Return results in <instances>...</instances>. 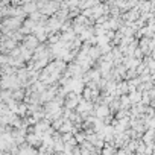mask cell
<instances>
[{
  "label": "cell",
  "mask_w": 155,
  "mask_h": 155,
  "mask_svg": "<svg viewBox=\"0 0 155 155\" xmlns=\"http://www.w3.org/2000/svg\"><path fill=\"white\" fill-rule=\"evenodd\" d=\"M79 101H81V96H78V94H74V93H67L65 94V97H64V104H65V110H74L76 107H78V104H79Z\"/></svg>",
  "instance_id": "obj_1"
},
{
  "label": "cell",
  "mask_w": 155,
  "mask_h": 155,
  "mask_svg": "<svg viewBox=\"0 0 155 155\" xmlns=\"http://www.w3.org/2000/svg\"><path fill=\"white\" fill-rule=\"evenodd\" d=\"M23 46L28 49V50H31V52H34L38 46H40V43H38V40L32 35V34H29V35H26V37H23Z\"/></svg>",
  "instance_id": "obj_2"
},
{
  "label": "cell",
  "mask_w": 155,
  "mask_h": 155,
  "mask_svg": "<svg viewBox=\"0 0 155 155\" xmlns=\"http://www.w3.org/2000/svg\"><path fill=\"white\" fill-rule=\"evenodd\" d=\"M12 101L18 102V101H23L25 99V90L23 88H17V90H12V96H11Z\"/></svg>",
  "instance_id": "obj_3"
},
{
  "label": "cell",
  "mask_w": 155,
  "mask_h": 155,
  "mask_svg": "<svg viewBox=\"0 0 155 155\" xmlns=\"http://www.w3.org/2000/svg\"><path fill=\"white\" fill-rule=\"evenodd\" d=\"M128 99H129L131 105H135V104H138V102L141 101V93H138V91H134V93H131V94L128 96Z\"/></svg>",
  "instance_id": "obj_4"
},
{
  "label": "cell",
  "mask_w": 155,
  "mask_h": 155,
  "mask_svg": "<svg viewBox=\"0 0 155 155\" xmlns=\"http://www.w3.org/2000/svg\"><path fill=\"white\" fill-rule=\"evenodd\" d=\"M123 119H129V110L120 108L119 111H116V120H123Z\"/></svg>",
  "instance_id": "obj_5"
},
{
  "label": "cell",
  "mask_w": 155,
  "mask_h": 155,
  "mask_svg": "<svg viewBox=\"0 0 155 155\" xmlns=\"http://www.w3.org/2000/svg\"><path fill=\"white\" fill-rule=\"evenodd\" d=\"M73 138H74L76 143H82V141H85V132L84 131H76L73 134Z\"/></svg>",
  "instance_id": "obj_6"
},
{
  "label": "cell",
  "mask_w": 155,
  "mask_h": 155,
  "mask_svg": "<svg viewBox=\"0 0 155 155\" xmlns=\"http://www.w3.org/2000/svg\"><path fill=\"white\" fill-rule=\"evenodd\" d=\"M3 155H11V153H9V152H5V153H3Z\"/></svg>",
  "instance_id": "obj_7"
},
{
  "label": "cell",
  "mask_w": 155,
  "mask_h": 155,
  "mask_svg": "<svg viewBox=\"0 0 155 155\" xmlns=\"http://www.w3.org/2000/svg\"><path fill=\"white\" fill-rule=\"evenodd\" d=\"M0 31H2V29H0Z\"/></svg>",
  "instance_id": "obj_8"
}]
</instances>
